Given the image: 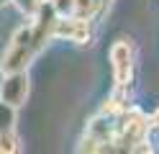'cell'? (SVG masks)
Returning a JSON list of instances; mask_svg holds the SVG:
<instances>
[{"label":"cell","mask_w":159,"mask_h":154,"mask_svg":"<svg viewBox=\"0 0 159 154\" xmlns=\"http://www.w3.org/2000/svg\"><path fill=\"white\" fill-rule=\"evenodd\" d=\"M36 57H39V49L34 44L31 23H23V26H18V31L11 36V44L5 46L3 57H0V72L5 75V72L28 69Z\"/></svg>","instance_id":"cell-1"},{"label":"cell","mask_w":159,"mask_h":154,"mask_svg":"<svg viewBox=\"0 0 159 154\" xmlns=\"http://www.w3.org/2000/svg\"><path fill=\"white\" fill-rule=\"evenodd\" d=\"M52 39L72 41V44H77V46L93 44V21L77 18V16H64V18L57 16L54 28H52Z\"/></svg>","instance_id":"cell-3"},{"label":"cell","mask_w":159,"mask_h":154,"mask_svg":"<svg viewBox=\"0 0 159 154\" xmlns=\"http://www.w3.org/2000/svg\"><path fill=\"white\" fill-rule=\"evenodd\" d=\"M16 110L18 108L0 100V133L3 131H16Z\"/></svg>","instance_id":"cell-6"},{"label":"cell","mask_w":159,"mask_h":154,"mask_svg":"<svg viewBox=\"0 0 159 154\" xmlns=\"http://www.w3.org/2000/svg\"><path fill=\"white\" fill-rule=\"evenodd\" d=\"M98 8H100L98 0H75V16H77V18L95 21V18H98Z\"/></svg>","instance_id":"cell-5"},{"label":"cell","mask_w":159,"mask_h":154,"mask_svg":"<svg viewBox=\"0 0 159 154\" xmlns=\"http://www.w3.org/2000/svg\"><path fill=\"white\" fill-rule=\"evenodd\" d=\"M28 95H31V77L28 69H18V72H5L0 77V100L8 103L13 108L26 105Z\"/></svg>","instance_id":"cell-4"},{"label":"cell","mask_w":159,"mask_h":154,"mask_svg":"<svg viewBox=\"0 0 159 154\" xmlns=\"http://www.w3.org/2000/svg\"><path fill=\"white\" fill-rule=\"evenodd\" d=\"M149 126H152V128H159V108H157L154 113H149Z\"/></svg>","instance_id":"cell-11"},{"label":"cell","mask_w":159,"mask_h":154,"mask_svg":"<svg viewBox=\"0 0 159 154\" xmlns=\"http://www.w3.org/2000/svg\"><path fill=\"white\" fill-rule=\"evenodd\" d=\"M49 5H52V10L64 18V16H75V0H49Z\"/></svg>","instance_id":"cell-8"},{"label":"cell","mask_w":159,"mask_h":154,"mask_svg":"<svg viewBox=\"0 0 159 154\" xmlns=\"http://www.w3.org/2000/svg\"><path fill=\"white\" fill-rule=\"evenodd\" d=\"M98 3H100V8H98V18H95V21H100L108 10H111V5L116 3V0H98Z\"/></svg>","instance_id":"cell-10"},{"label":"cell","mask_w":159,"mask_h":154,"mask_svg":"<svg viewBox=\"0 0 159 154\" xmlns=\"http://www.w3.org/2000/svg\"><path fill=\"white\" fill-rule=\"evenodd\" d=\"M5 5H11V0H0V8H5Z\"/></svg>","instance_id":"cell-12"},{"label":"cell","mask_w":159,"mask_h":154,"mask_svg":"<svg viewBox=\"0 0 159 154\" xmlns=\"http://www.w3.org/2000/svg\"><path fill=\"white\" fill-rule=\"evenodd\" d=\"M108 59H111L116 85H131L134 72H136V51H134L131 39H116L108 49Z\"/></svg>","instance_id":"cell-2"},{"label":"cell","mask_w":159,"mask_h":154,"mask_svg":"<svg viewBox=\"0 0 159 154\" xmlns=\"http://www.w3.org/2000/svg\"><path fill=\"white\" fill-rule=\"evenodd\" d=\"M39 3H41V0H11V5H16L18 13H23V16H28V18L36 13Z\"/></svg>","instance_id":"cell-9"},{"label":"cell","mask_w":159,"mask_h":154,"mask_svg":"<svg viewBox=\"0 0 159 154\" xmlns=\"http://www.w3.org/2000/svg\"><path fill=\"white\" fill-rule=\"evenodd\" d=\"M21 152V141L13 131H3L0 133V154H16Z\"/></svg>","instance_id":"cell-7"}]
</instances>
